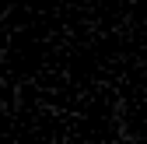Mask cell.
<instances>
[{
	"instance_id": "cell-1",
	"label": "cell",
	"mask_w": 147,
	"mask_h": 144,
	"mask_svg": "<svg viewBox=\"0 0 147 144\" xmlns=\"http://www.w3.org/2000/svg\"><path fill=\"white\" fill-rule=\"evenodd\" d=\"M4 84H7V81H4V77H0V88H4Z\"/></svg>"
}]
</instances>
